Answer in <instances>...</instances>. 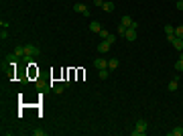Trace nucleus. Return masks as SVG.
<instances>
[{
	"instance_id": "nucleus-9",
	"label": "nucleus",
	"mask_w": 183,
	"mask_h": 136,
	"mask_svg": "<svg viewBox=\"0 0 183 136\" xmlns=\"http://www.w3.org/2000/svg\"><path fill=\"white\" fill-rule=\"evenodd\" d=\"M167 89L169 92H177L179 89V77H173L171 81H169V85H167Z\"/></svg>"
},
{
	"instance_id": "nucleus-3",
	"label": "nucleus",
	"mask_w": 183,
	"mask_h": 136,
	"mask_svg": "<svg viewBox=\"0 0 183 136\" xmlns=\"http://www.w3.org/2000/svg\"><path fill=\"white\" fill-rule=\"evenodd\" d=\"M120 24H124L126 29H138V23H136V20H132L128 14H124V16L120 19Z\"/></svg>"
},
{
	"instance_id": "nucleus-6",
	"label": "nucleus",
	"mask_w": 183,
	"mask_h": 136,
	"mask_svg": "<svg viewBox=\"0 0 183 136\" xmlns=\"http://www.w3.org/2000/svg\"><path fill=\"white\" fill-rule=\"evenodd\" d=\"M94 67H96V69H106L108 67V61L104 57H98V59H94Z\"/></svg>"
},
{
	"instance_id": "nucleus-15",
	"label": "nucleus",
	"mask_w": 183,
	"mask_h": 136,
	"mask_svg": "<svg viewBox=\"0 0 183 136\" xmlns=\"http://www.w3.org/2000/svg\"><path fill=\"white\" fill-rule=\"evenodd\" d=\"M171 45H173L177 51H183V39H177V37H175V41H173Z\"/></svg>"
},
{
	"instance_id": "nucleus-18",
	"label": "nucleus",
	"mask_w": 183,
	"mask_h": 136,
	"mask_svg": "<svg viewBox=\"0 0 183 136\" xmlns=\"http://www.w3.org/2000/svg\"><path fill=\"white\" fill-rule=\"evenodd\" d=\"M165 33H167V37L169 35H175V27L173 24H165Z\"/></svg>"
},
{
	"instance_id": "nucleus-2",
	"label": "nucleus",
	"mask_w": 183,
	"mask_h": 136,
	"mask_svg": "<svg viewBox=\"0 0 183 136\" xmlns=\"http://www.w3.org/2000/svg\"><path fill=\"white\" fill-rule=\"evenodd\" d=\"M39 53H41V49L37 45H33V43L24 45V57H33V55H39Z\"/></svg>"
},
{
	"instance_id": "nucleus-11",
	"label": "nucleus",
	"mask_w": 183,
	"mask_h": 136,
	"mask_svg": "<svg viewBox=\"0 0 183 136\" xmlns=\"http://www.w3.org/2000/svg\"><path fill=\"white\" fill-rule=\"evenodd\" d=\"M90 31H92V33H100V31H102V24L98 23V20H92V23H90Z\"/></svg>"
},
{
	"instance_id": "nucleus-16",
	"label": "nucleus",
	"mask_w": 183,
	"mask_h": 136,
	"mask_svg": "<svg viewBox=\"0 0 183 136\" xmlns=\"http://www.w3.org/2000/svg\"><path fill=\"white\" fill-rule=\"evenodd\" d=\"M118 65H120V61H118V59H110V61H108V69H118Z\"/></svg>"
},
{
	"instance_id": "nucleus-8",
	"label": "nucleus",
	"mask_w": 183,
	"mask_h": 136,
	"mask_svg": "<svg viewBox=\"0 0 183 136\" xmlns=\"http://www.w3.org/2000/svg\"><path fill=\"white\" fill-rule=\"evenodd\" d=\"M110 47H112V45L108 43V41L102 39V41H100V45H98V51H100V53H108V51H110Z\"/></svg>"
},
{
	"instance_id": "nucleus-13",
	"label": "nucleus",
	"mask_w": 183,
	"mask_h": 136,
	"mask_svg": "<svg viewBox=\"0 0 183 136\" xmlns=\"http://www.w3.org/2000/svg\"><path fill=\"white\" fill-rule=\"evenodd\" d=\"M98 77H100V79H108V77H110V69H98Z\"/></svg>"
},
{
	"instance_id": "nucleus-23",
	"label": "nucleus",
	"mask_w": 183,
	"mask_h": 136,
	"mask_svg": "<svg viewBox=\"0 0 183 136\" xmlns=\"http://www.w3.org/2000/svg\"><path fill=\"white\" fill-rule=\"evenodd\" d=\"M0 39H2V41L8 39V33H6V29H2V33H0Z\"/></svg>"
},
{
	"instance_id": "nucleus-24",
	"label": "nucleus",
	"mask_w": 183,
	"mask_h": 136,
	"mask_svg": "<svg viewBox=\"0 0 183 136\" xmlns=\"http://www.w3.org/2000/svg\"><path fill=\"white\" fill-rule=\"evenodd\" d=\"M98 35H100V39H106V37H108V35H110V33H108V31H104V29H102V31H100V33H98Z\"/></svg>"
},
{
	"instance_id": "nucleus-5",
	"label": "nucleus",
	"mask_w": 183,
	"mask_h": 136,
	"mask_svg": "<svg viewBox=\"0 0 183 136\" xmlns=\"http://www.w3.org/2000/svg\"><path fill=\"white\" fill-rule=\"evenodd\" d=\"M136 29H126V33H124V39L128 41V43H132V41H136Z\"/></svg>"
},
{
	"instance_id": "nucleus-12",
	"label": "nucleus",
	"mask_w": 183,
	"mask_h": 136,
	"mask_svg": "<svg viewBox=\"0 0 183 136\" xmlns=\"http://www.w3.org/2000/svg\"><path fill=\"white\" fill-rule=\"evenodd\" d=\"M51 88H53V93H63V89L67 88V85H65V83H55V85H51Z\"/></svg>"
},
{
	"instance_id": "nucleus-26",
	"label": "nucleus",
	"mask_w": 183,
	"mask_h": 136,
	"mask_svg": "<svg viewBox=\"0 0 183 136\" xmlns=\"http://www.w3.org/2000/svg\"><path fill=\"white\" fill-rule=\"evenodd\" d=\"M175 6H177V10H183V0H177V4H175Z\"/></svg>"
},
{
	"instance_id": "nucleus-21",
	"label": "nucleus",
	"mask_w": 183,
	"mask_h": 136,
	"mask_svg": "<svg viewBox=\"0 0 183 136\" xmlns=\"http://www.w3.org/2000/svg\"><path fill=\"white\" fill-rule=\"evenodd\" d=\"M104 41H108L110 45H114V43H116V35H112V33H110V35L106 37V39H104Z\"/></svg>"
},
{
	"instance_id": "nucleus-19",
	"label": "nucleus",
	"mask_w": 183,
	"mask_h": 136,
	"mask_svg": "<svg viewBox=\"0 0 183 136\" xmlns=\"http://www.w3.org/2000/svg\"><path fill=\"white\" fill-rule=\"evenodd\" d=\"M175 37H177V39H183V27H175Z\"/></svg>"
},
{
	"instance_id": "nucleus-10",
	"label": "nucleus",
	"mask_w": 183,
	"mask_h": 136,
	"mask_svg": "<svg viewBox=\"0 0 183 136\" xmlns=\"http://www.w3.org/2000/svg\"><path fill=\"white\" fill-rule=\"evenodd\" d=\"M175 71L177 73L183 71V51H179V59H177V63H175Z\"/></svg>"
},
{
	"instance_id": "nucleus-1",
	"label": "nucleus",
	"mask_w": 183,
	"mask_h": 136,
	"mask_svg": "<svg viewBox=\"0 0 183 136\" xmlns=\"http://www.w3.org/2000/svg\"><path fill=\"white\" fill-rule=\"evenodd\" d=\"M147 128H149V122L140 118V120L134 124V130L130 132V134H132V136H145L147 134Z\"/></svg>"
},
{
	"instance_id": "nucleus-4",
	"label": "nucleus",
	"mask_w": 183,
	"mask_h": 136,
	"mask_svg": "<svg viewBox=\"0 0 183 136\" xmlns=\"http://www.w3.org/2000/svg\"><path fill=\"white\" fill-rule=\"evenodd\" d=\"M73 10H75V12H79V14L90 16V8H87L86 4H82V2H75V4H73Z\"/></svg>"
},
{
	"instance_id": "nucleus-17",
	"label": "nucleus",
	"mask_w": 183,
	"mask_h": 136,
	"mask_svg": "<svg viewBox=\"0 0 183 136\" xmlns=\"http://www.w3.org/2000/svg\"><path fill=\"white\" fill-rule=\"evenodd\" d=\"M169 134H171V136H183V128H181V126H175L173 130L169 132Z\"/></svg>"
},
{
	"instance_id": "nucleus-25",
	"label": "nucleus",
	"mask_w": 183,
	"mask_h": 136,
	"mask_svg": "<svg viewBox=\"0 0 183 136\" xmlns=\"http://www.w3.org/2000/svg\"><path fill=\"white\" fill-rule=\"evenodd\" d=\"M94 6H100L102 8V6H104V0H94Z\"/></svg>"
},
{
	"instance_id": "nucleus-20",
	"label": "nucleus",
	"mask_w": 183,
	"mask_h": 136,
	"mask_svg": "<svg viewBox=\"0 0 183 136\" xmlns=\"http://www.w3.org/2000/svg\"><path fill=\"white\" fill-rule=\"evenodd\" d=\"M31 134H33V136H47V132H45V130H39V128H37V130H31Z\"/></svg>"
},
{
	"instance_id": "nucleus-7",
	"label": "nucleus",
	"mask_w": 183,
	"mask_h": 136,
	"mask_svg": "<svg viewBox=\"0 0 183 136\" xmlns=\"http://www.w3.org/2000/svg\"><path fill=\"white\" fill-rule=\"evenodd\" d=\"M12 57H16V59H20V57H24V45H19V47H15V51H12Z\"/></svg>"
},
{
	"instance_id": "nucleus-14",
	"label": "nucleus",
	"mask_w": 183,
	"mask_h": 136,
	"mask_svg": "<svg viewBox=\"0 0 183 136\" xmlns=\"http://www.w3.org/2000/svg\"><path fill=\"white\" fill-rule=\"evenodd\" d=\"M102 10H104V12H112V10H114V2H110V0H108V2H104Z\"/></svg>"
},
{
	"instance_id": "nucleus-22",
	"label": "nucleus",
	"mask_w": 183,
	"mask_h": 136,
	"mask_svg": "<svg viewBox=\"0 0 183 136\" xmlns=\"http://www.w3.org/2000/svg\"><path fill=\"white\" fill-rule=\"evenodd\" d=\"M124 33H126V27H124V24H118V35L124 37Z\"/></svg>"
}]
</instances>
